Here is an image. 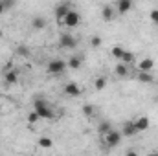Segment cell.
I'll return each instance as SVG.
<instances>
[{
    "label": "cell",
    "mask_w": 158,
    "mask_h": 156,
    "mask_svg": "<svg viewBox=\"0 0 158 156\" xmlns=\"http://www.w3.org/2000/svg\"><path fill=\"white\" fill-rule=\"evenodd\" d=\"M81 64H83V59H81L79 55H72V57L68 59V68H72V70H79Z\"/></svg>",
    "instance_id": "cell-16"
},
{
    "label": "cell",
    "mask_w": 158,
    "mask_h": 156,
    "mask_svg": "<svg viewBox=\"0 0 158 156\" xmlns=\"http://www.w3.org/2000/svg\"><path fill=\"white\" fill-rule=\"evenodd\" d=\"M134 134H138V130H136V127H134V121H125V123H123V129H121V136L132 138Z\"/></svg>",
    "instance_id": "cell-9"
},
{
    "label": "cell",
    "mask_w": 158,
    "mask_h": 156,
    "mask_svg": "<svg viewBox=\"0 0 158 156\" xmlns=\"http://www.w3.org/2000/svg\"><path fill=\"white\" fill-rule=\"evenodd\" d=\"M107 84H109V79L105 77V76H99V77L94 79V88H96L98 92H101V90H103Z\"/></svg>",
    "instance_id": "cell-15"
},
{
    "label": "cell",
    "mask_w": 158,
    "mask_h": 156,
    "mask_svg": "<svg viewBox=\"0 0 158 156\" xmlns=\"http://www.w3.org/2000/svg\"><path fill=\"white\" fill-rule=\"evenodd\" d=\"M101 42H103V40H101L99 35H94V37L90 39V46H92V48H99V46H101Z\"/></svg>",
    "instance_id": "cell-25"
},
{
    "label": "cell",
    "mask_w": 158,
    "mask_h": 156,
    "mask_svg": "<svg viewBox=\"0 0 158 156\" xmlns=\"http://www.w3.org/2000/svg\"><path fill=\"white\" fill-rule=\"evenodd\" d=\"M81 110H83V114H85L86 117H92L94 114H96V107H94V105H90V103L83 105V109H81Z\"/></svg>",
    "instance_id": "cell-20"
},
{
    "label": "cell",
    "mask_w": 158,
    "mask_h": 156,
    "mask_svg": "<svg viewBox=\"0 0 158 156\" xmlns=\"http://www.w3.org/2000/svg\"><path fill=\"white\" fill-rule=\"evenodd\" d=\"M132 9V0H118L116 2V11L119 15H125Z\"/></svg>",
    "instance_id": "cell-12"
},
{
    "label": "cell",
    "mask_w": 158,
    "mask_h": 156,
    "mask_svg": "<svg viewBox=\"0 0 158 156\" xmlns=\"http://www.w3.org/2000/svg\"><path fill=\"white\" fill-rule=\"evenodd\" d=\"M103 142H105L107 147H118L119 142H121V132H119V130H114V129H110L107 134H103Z\"/></svg>",
    "instance_id": "cell-4"
},
{
    "label": "cell",
    "mask_w": 158,
    "mask_h": 156,
    "mask_svg": "<svg viewBox=\"0 0 158 156\" xmlns=\"http://www.w3.org/2000/svg\"><path fill=\"white\" fill-rule=\"evenodd\" d=\"M114 17H116V13H114V7H112V6H103V7H101V18H103L105 22L114 20Z\"/></svg>",
    "instance_id": "cell-13"
},
{
    "label": "cell",
    "mask_w": 158,
    "mask_h": 156,
    "mask_svg": "<svg viewBox=\"0 0 158 156\" xmlns=\"http://www.w3.org/2000/svg\"><path fill=\"white\" fill-rule=\"evenodd\" d=\"M63 92H64L66 96H70V97H79V96L83 94V88L79 86L77 83H74V81H70V83H66V84H64V88H63Z\"/></svg>",
    "instance_id": "cell-6"
},
{
    "label": "cell",
    "mask_w": 158,
    "mask_h": 156,
    "mask_svg": "<svg viewBox=\"0 0 158 156\" xmlns=\"http://www.w3.org/2000/svg\"><path fill=\"white\" fill-rule=\"evenodd\" d=\"M149 125H151V121H149V117L147 116H140L134 119V127H136V130L138 132H143V130H147L149 129Z\"/></svg>",
    "instance_id": "cell-11"
},
{
    "label": "cell",
    "mask_w": 158,
    "mask_h": 156,
    "mask_svg": "<svg viewBox=\"0 0 158 156\" xmlns=\"http://www.w3.org/2000/svg\"><path fill=\"white\" fill-rule=\"evenodd\" d=\"M138 81L140 83H153L155 76H153V72H138Z\"/></svg>",
    "instance_id": "cell-17"
},
{
    "label": "cell",
    "mask_w": 158,
    "mask_h": 156,
    "mask_svg": "<svg viewBox=\"0 0 158 156\" xmlns=\"http://www.w3.org/2000/svg\"><path fill=\"white\" fill-rule=\"evenodd\" d=\"M72 7H70V4H59L57 7H55V18H57V22L61 24L63 22V18L66 17V13L70 11Z\"/></svg>",
    "instance_id": "cell-7"
},
{
    "label": "cell",
    "mask_w": 158,
    "mask_h": 156,
    "mask_svg": "<svg viewBox=\"0 0 158 156\" xmlns=\"http://www.w3.org/2000/svg\"><path fill=\"white\" fill-rule=\"evenodd\" d=\"M79 24H81V13L76 9H70L61 22V26H66V28H77Z\"/></svg>",
    "instance_id": "cell-3"
},
{
    "label": "cell",
    "mask_w": 158,
    "mask_h": 156,
    "mask_svg": "<svg viewBox=\"0 0 158 156\" xmlns=\"http://www.w3.org/2000/svg\"><path fill=\"white\" fill-rule=\"evenodd\" d=\"M119 61H121V63H125V64H132V63H134V53H132V51H127V50H125Z\"/></svg>",
    "instance_id": "cell-19"
},
{
    "label": "cell",
    "mask_w": 158,
    "mask_h": 156,
    "mask_svg": "<svg viewBox=\"0 0 158 156\" xmlns=\"http://www.w3.org/2000/svg\"><path fill=\"white\" fill-rule=\"evenodd\" d=\"M6 13V6H4V2L0 0V15H4Z\"/></svg>",
    "instance_id": "cell-28"
},
{
    "label": "cell",
    "mask_w": 158,
    "mask_h": 156,
    "mask_svg": "<svg viewBox=\"0 0 158 156\" xmlns=\"http://www.w3.org/2000/svg\"><path fill=\"white\" fill-rule=\"evenodd\" d=\"M39 119H40V116L37 114V112H35V110L28 114V123H30V125H35V123H37Z\"/></svg>",
    "instance_id": "cell-24"
},
{
    "label": "cell",
    "mask_w": 158,
    "mask_h": 156,
    "mask_svg": "<svg viewBox=\"0 0 158 156\" xmlns=\"http://www.w3.org/2000/svg\"><path fill=\"white\" fill-rule=\"evenodd\" d=\"M33 110L40 116V119H53V117H55L52 107H50V103H48L46 99H42V97H37V99L33 101Z\"/></svg>",
    "instance_id": "cell-1"
},
{
    "label": "cell",
    "mask_w": 158,
    "mask_h": 156,
    "mask_svg": "<svg viewBox=\"0 0 158 156\" xmlns=\"http://www.w3.org/2000/svg\"><path fill=\"white\" fill-rule=\"evenodd\" d=\"M31 26H33L35 30H44V28H46V18H44V17H33Z\"/></svg>",
    "instance_id": "cell-18"
},
{
    "label": "cell",
    "mask_w": 158,
    "mask_h": 156,
    "mask_svg": "<svg viewBox=\"0 0 158 156\" xmlns=\"http://www.w3.org/2000/svg\"><path fill=\"white\" fill-rule=\"evenodd\" d=\"M39 145L42 149H50V147L53 145V140L48 138V136H42V138H39Z\"/></svg>",
    "instance_id": "cell-22"
},
{
    "label": "cell",
    "mask_w": 158,
    "mask_h": 156,
    "mask_svg": "<svg viewBox=\"0 0 158 156\" xmlns=\"http://www.w3.org/2000/svg\"><path fill=\"white\" fill-rule=\"evenodd\" d=\"M4 81H6V84H17L19 83V72L13 68H7L4 72Z\"/></svg>",
    "instance_id": "cell-10"
},
{
    "label": "cell",
    "mask_w": 158,
    "mask_h": 156,
    "mask_svg": "<svg viewBox=\"0 0 158 156\" xmlns=\"http://www.w3.org/2000/svg\"><path fill=\"white\" fill-rule=\"evenodd\" d=\"M66 68H68V63H66V61H63V59H52V61L48 63V66H46V72H48L50 76H59V74H63Z\"/></svg>",
    "instance_id": "cell-2"
},
{
    "label": "cell",
    "mask_w": 158,
    "mask_h": 156,
    "mask_svg": "<svg viewBox=\"0 0 158 156\" xmlns=\"http://www.w3.org/2000/svg\"><path fill=\"white\" fill-rule=\"evenodd\" d=\"M59 46L64 48V50H74L77 46V39L74 35H70V33H63L59 37Z\"/></svg>",
    "instance_id": "cell-5"
},
{
    "label": "cell",
    "mask_w": 158,
    "mask_h": 156,
    "mask_svg": "<svg viewBox=\"0 0 158 156\" xmlns=\"http://www.w3.org/2000/svg\"><path fill=\"white\" fill-rule=\"evenodd\" d=\"M149 17H151V20H153V24L158 26V9H153V11L149 13Z\"/></svg>",
    "instance_id": "cell-27"
},
{
    "label": "cell",
    "mask_w": 158,
    "mask_h": 156,
    "mask_svg": "<svg viewBox=\"0 0 158 156\" xmlns=\"http://www.w3.org/2000/svg\"><path fill=\"white\" fill-rule=\"evenodd\" d=\"M123 51H125V50H123V48H121V46H114V48H112V50H110V55H112V57H114V59H121V55H123Z\"/></svg>",
    "instance_id": "cell-23"
},
{
    "label": "cell",
    "mask_w": 158,
    "mask_h": 156,
    "mask_svg": "<svg viewBox=\"0 0 158 156\" xmlns=\"http://www.w3.org/2000/svg\"><path fill=\"white\" fill-rule=\"evenodd\" d=\"M153 68H155V59L151 57H145L138 63V72H153Z\"/></svg>",
    "instance_id": "cell-8"
},
{
    "label": "cell",
    "mask_w": 158,
    "mask_h": 156,
    "mask_svg": "<svg viewBox=\"0 0 158 156\" xmlns=\"http://www.w3.org/2000/svg\"><path fill=\"white\" fill-rule=\"evenodd\" d=\"M110 129H112L110 121H101V123H99V127H98V132H99V134L103 136V134H107V132H109Z\"/></svg>",
    "instance_id": "cell-21"
},
{
    "label": "cell",
    "mask_w": 158,
    "mask_h": 156,
    "mask_svg": "<svg viewBox=\"0 0 158 156\" xmlns=\"http://www.w3.org/2000/svg\"><path fill=\"white\" fill-rule=\"evenodd\" d=\"M2 2H4V6H6V11L13 9V7H15V4H17V0H2Z\"/></svg>",
    "instance_id": "cell-26"
},
{
    "label": "cell",
    "mask_w": 158,
    "mask_h": 156,
    "mask_svg": "<svg viewBox=\"0 0 158 156\" xmlns=\"http://www.w3.org/2000/svg\"><path fill=\"white\" fill-rule=\"evenodd\" d=\"M114 72H116L118 77H127V76H129V64H125V63L119 61L118 64L114 66Z\"/></svg>",
    "instance_id": "cell-14"
}]
</instances>
